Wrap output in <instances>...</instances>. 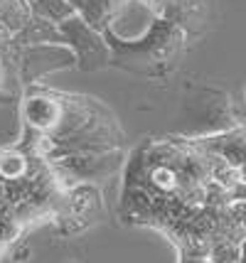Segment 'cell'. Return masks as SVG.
<instances>
[{
    "instance_id": "1",
    "label": "cell",
    "mask_w": 246,
    "mask_h": 263,
    "mask_svg": "<svg viewBox=\"0 0 246 263\" xmlns=\"http://www.w3.org/2000/svg\"><path fill=\"white\" fill-rule=\"evenodd\" d=\"M67 106L57 101L54 96H27L23 101V118L25 123L37 130L40 136H49L64 121Z\"/></svg>"
},
{
    "instance_id": "2",
    "label": "cell",
    "mask_w": 246,
    "mask_h": 263,
    "mask_svg": "<svg viewBox=\"0 0 246 263\" xmlns=\"http://www.w3.org/2000/svg\"><path fill=\"white\" fill-rule=\"evenodd\" d=\"M35 8L52 23H67L74 12V5L69 0H35Z\"/></svg>"
},
{
    "instance_id": "3",
    "label": "cell",
    "mask_w": 246,
    "mask_h": 263,
    "mask_svg": "<svg viewBox=\"0 0 246 263\" xmlns=\"http://www.w3.org/2000/svg\"><path fill=\"white\" fill-rule=\"evenodd\" d=\"M180 263H217V261H212L207 256H182Z\"/></svg>"
}]
</instances>
